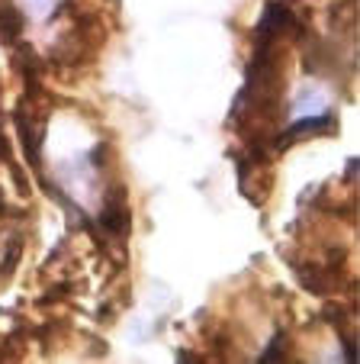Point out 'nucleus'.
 I'll return each instance as SVG.
<instances>
[{
	"label": "nucleus",
	"instance_id": "1",
	"mask_svg": "<svg viewBox=\"0 0 360 364\" xmlns=\"http://www.w3.org/2000/svg\"><path fill=\"white\" fill-rule=\"evenodd\" d=\"M258 361H283V332H277V336H273L271 348L261 351Z\"/></svg>",
	"mask_w": 360,
	"mask_h": 364
},
{
	"label": "nucleus",
	"instance_id": "2",
	"mask_svg": "<svg viewBox=\"0 0 360 364\" xmlns=\"http://www.w3.org/2000/svg\"><path fill=\"white\" fill-rule=\"evenodd\" d=\"M29 10H36V14H45L48 7H52V0H26Z\"/></svg>",
	"mask_w": 360,
	"mask_h": 364
}]
</instances>
